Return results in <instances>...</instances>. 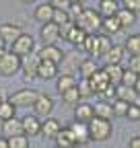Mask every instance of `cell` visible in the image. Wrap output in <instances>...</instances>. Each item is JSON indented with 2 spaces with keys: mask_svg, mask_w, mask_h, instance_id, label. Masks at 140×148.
Segmentation results:
<instances>
[{
  "mask_svg": "<svg viewBox=\"0 0 140 148\" xmlns=\"http://www.w3.org/2000/svg\"><path fill=\"white\" fill-rule=\"evenodd\" d=\"M76 27H80L86 35H97V31L101 29L103 23V16L97 12V8H84L82 14L76 18Z\"/></svg>",
  "mask_w": 140,
  "mask_h": 148,
  "instance_id": "1",
  "label": "cell"
},
{
  "mask_svg": "<svg viewBox=\"0 0 140 148\" xmlns=\"http://www.w3.org/2000/svg\"><path fill=\"white\" fill-rule=\"evenodd\" d=\"M89 136L91 140L95 142H105L111 138V132H113V125H111V119H101V117H93L89 123Z\"/></svg>",
  "mask_w": 140,
  "mask_h": 148,
  "instance_id": "2",
  "label": "cell"
},
{
  "mask_svg": "<svg viewBox=\"0 0 140 148\" xmlns=\"http://www.w3.org/2000/svg\"><path fill=\"white\" fill-rule=\"evenodd\" d=\"M21 64H23V58H19L16 53L6 49V53L2 56V60H0V74H2V76H14V74L21 70Z\"/></svg>",
  "mask_w": 140,
  "mask_h": 148,
  "instance_id": "3",
  "label": "cell"
},
{
  "mask_svg": "<svg viewBox=\"0 0 140 148\" xmlns=\"http://www.w3.org/2000/svg\"><path fill=\"white\" fill-rule=\"evenodd\" d=\"M37 97H39V92L33 90V88H19L16 92H12L8 97V101L19 109V107H33V103H35Z\"/></svg>",
  "mask_w": 140,
  "mask_h": 148,
  "instance_id": "4",
  "label": "cell"
},
{
  "mask_svg": "<svg viewBox=\"0 0 140 148\" xmlns=\"http://www.w3.org/2000/svg\"><path fill=\"white\" fill-rule=\"evenodd\" d=\"M10 51L16 53L19 58H25V56H31L35 51V39L29 35V33H23L19 39H16L12 45H10Z\"/></svg>",
  "mask_w": 140,
  "mask_h": 148,
  "instance_id": "5",
  "label": "cell"
},
{
  "mask_svg": "<svg viewBox=\"0 0 140 148\" xmlns=\"http://www.w3.org/2000/svg\"><path fill=\"white\" fill-rule=\"evenodd\" d=\"M37 58L43 62H51V64H62L64 62V51L58 45H43L41 49H37Z\"/></svg>",
  "mask_w": 140,
  "mask_h": 148,
  "instance_id": "6",
  "label": "cell"
},
{
  "mask_svg": "<svg viewBox=\"0 0 140 148\" xmlns=\"http://www.w3.org/2000/svg\"><path fill=\"white\" fill-rule=\"evenodd\" d=\"M39 37H41L43 45H56V43L62 39L60 27H58L56 23H45V25H41V29H39Z\"/></svg>",
  "mask_w": 140,
  "mask_h": 148,
  "instance_id": "7",
  "label": "cell"
},
{
  "mask_svg": "<svg viewBox=\"0 0 140 148\" xmlns=\"http://www.w3.org/2000/svg\"><path fill=\"white\" fill-rule=\"evenodd\" d=\"M111 47H113V43H111V37L103 35V33L95 35V43H93L91 58H105V56H107V51H109Z\"/></svg>",
  "mask_w": 140,
  "mask_h": 148,
  "instance_id": "8",
  "label": "cell"
},
{
  "mask_svg": "<svg viewBox=\"0 0 140 148\" xmlns=\"http://www.w3.org/2000/svg\"><path fill=\"white\" fill-rule=\"evenodd\" d=\"M51 109H54V99H51L49 95H45V92H39V97L35 99V103H33V111H35L37 115L49 117Z\"/></svg>",
  "mask_w": 140,
  "mask_h": 148,
  "instance_id": "9",
  "label": "cell"
},
{
  "mask_svg": "<svg viewBox=\"0 0 140 148\" xmlns=\"http://www.w3.org/2000/svg\"><path fill=\"white\" fill-rule=\"evenodd\" d=\"M21 35H23L21 27H16L14 23H2V25H0V37H2L4 43H10L12 45Z\"/></svg>",
  "mask_w": 140,
  "mask_h": 148,
  "instance_id": "10",
  "label": "cell"
},
{
  "mask_svg": "<svg viewBox=\"0 0 140 148\" xmlns=\"http://www.w3.org/2000/svg\"><path fill=\"white\" fill-rule=\"evenodd\" d=\"M23 123V134L29 138V136H39L41 134V121L37 115H25L21 119Z\"/></svg>",
  "mask_w": 140,
  "mask_h": 148,
  "instance_id": "11",
  "label": "cell"
},
{
  "mask_svg": "<svg viewBox=\"0 0 140 148\" xmlns=\"http://www.w3.org/2000/svg\"><path fill=\"white\" fill-rule=\"evenodd\" d=\"M89 82H91V88H93L95 95H101V92L111 84V82H109V78H107V74L103 72V68H99V70L93 74V76L89 78Z\"/></svg>",
  "mask_w": 140,
  "mask_h": 148,
  "instance_id": "12",
  "label": "cell"
},
{
  "mask_svg": "<svg viewBox=\"0 0 140 148\" xmlns=\"http://www.w3.org/2000/svg\"><path fill=\"white\" fill-rule=\"evenodd\" d=\"M95 117V109L91 103H78L74 107V121H80V123H89L91 119Z\"/></svg>",
  "mask_w": 140,
  "mask_h": 148,
  "instance_id": "13",
  "label": "cell"
},
{
  "mask_svg": "<svg viewBox=\"0 0 140 148\" xmlns=\"http://www.w3.org/2000/svg\"><path fill=\"white\" fill-rule=\"evenodd\" d=\"M54 12H56L54 6H51L49 2H43V4H39L37 8H35L33 18H35V21H39L41 25H45V23H51V21H54Z\"/></svg>",
  "mask_w": 140,
  "mask_h": 148,
  "instance_id": "14",
  "label": "cell"
},
{
  "mask_svg": "<svg viewBox=\"0 0 140 148\" xmlns=\"http://www.w3.org/2000/svg\"><path fill=\"white\" fill-rule=\"evenodd\" d=\"M37 64H39V58H33V53H31V56H25V58H23L21 72H23L25 80L37 78Z\"/></svg>",
  "mask_w": 140,
  "mask_h": 148,
  "instance_id": "15",
  "label": "cell"
},
{
  "mask_svg": "<svg viewBox=\"0 0 140 148\" xmlns=\"http://www.w3.org/2000/svg\"><path fill=\"white\" fill-rule=\"evenodd\" d=\"M54 140H56V146H58V148H74V146H76V140H74V136H72L70 125H68V127H62Z\"/></svg>",
  "mask_w": 140,
  "mask_h": 148,
  "instance_id": "16",
  "label": "cell"
},
{
  "mask_svg": "<svg viewBox=\"0 0 140 148\" xmlns=\"http://www.w3.org/2000/svg\"><path fill=\"white\" fill-rule=\"evenodd\" d=\"M60 130H62V125L56 117H45L41 121V136L43 138H56Z\"/></svg>",
  "mask_w": 140,
  "mask_h": 148,
  "instance_id": "17",
  "label": "cell"
},
{
  "mask_svg": "<svg viewBox=\"0 0 140 148\" xmlns=\"http://www.w3.org/2000/svg\"><path fill=\"white\" fill-rule=\"evenodd\" d=\"M56 76H58V66L51 64V62L39 60V64H37V78H41V80H51V78H56Z\"/></svg>",
  "mask_w": 140,
  "mask_h": 148,
  "instance_id": "18",
  "label": "cell"
},
{
  "mask_svg": "<svg viewBox=\"0 0 140 148\" xmlns=\"http://www.w3.org/2000/svg\"><path fill=\"white\" fill-rule=\"evenodd\" d=\"M124 66L121 64H107V66H103V72L107 74V78H109V82L113 84V86H117V84H121V76H124Z\"/></svg>",
  "mask_w": 140,
  "mask_h": 148,
  "instance_id": "19",
  "label": "cell"
},
{
  "mask_svg": "<svg viewBox=\"0 0 140 148\" xmlns=\"http://www.w3.org/2000/svg\"><path fill=\"white\" fill-rule=\"evenodd\" d=\"M70 130H72V136H74V140H76V144H89V142H91V136H89V127H86V123L74 121L72 125H70Z\"/></svg>",
  "mask_w": 140,
  "mask_h": 148,
  "instance_id": "20",
  "label": "cell"
},
{
  "mask_svg": "<svg viewBox=\"0 0 140 148\" xmlns=\"http://www.w3.org/2000/svg\"><path fill=\"white\" fill-rule=\"evenodd\" d=\"M115 99H119V101H126L128 105H132V103H136V99H138V92H136L132 86L117 84V86H115Z\"/></svg>",
  "mask_w": 140,
  "mask_h": 148,
  "instance_id": "21",
  "label": "cell"
},
{
  "mask_svg": "<svg viewBox=\"0 0 140 148\" xmlns=\"http://www.w3.org/2000/svg\"><path fill=\"white\" fill-rule=\"evenodd\" d=\"M119 10V2L117 0H99V6H97V12L107 18V16H115V12Z\"/></svg>",
  "mask_w": 140,
  "mask_h": 148,
  "instance_id": "22",
  "label": "cell"
},
{
  "mask_svg": "<svg viewBox=\"0 0 140 148\" xmlns=\"http://www.w3.org/2000/svg\"><path fill=\"white\" fill-rule=\"evenodd\" d=\"M2 132H4L6 138L21 136V134H23V123H21V119L12 117V119H8V121H2Z\"/></svg>",
  "mask_w": 140,
  "mask_h": 148,
  "instance_id": "23",
  "label": "cell"
},
{
  "mask_svg": "<svg viewBox=\"0 0 140 148\" xmlns=\"http://www.w3.org/2000/svg\"><path fill=\"white\" fill-rule=\"evenodd\" d=\"M97 70H99V66H97V62H95L93 58H84V60H80V64H78V72H80V76H82V78H86V80H89Z\"/></svg>",
  "mask_w": 140,
  "mask_h": 148,
  "instance_id": "24",
  "label": "cell"
},
{
  "mask_svg": "<svg viewBox=\"0 0 140 148\" xmlns=\"http://www.w3.org/2000/svg\"><path fill=\"white\" fill-rule=\"evenodd\" d=\"M78 82H76V78H74V74H60L58 76V82H56V90L60 92H66L68 88H74Z\"/></svg>",
  "mask_w": 140,
  "mask_h": 148,
  "instance_id": "25",
  "label": "cell"
},
{
  "mask_svg": "<svg viewBox=\"0 0 140 148\" xmlns=\"http://www.w3.org/2000/svg\"><path fill=\"white\" fill-rule=\"evenodd\" d=\"M93 109H95V117H101V119L113 117V105L109 101H99L97 105H93Z\"/></svg>",
  "mask_w": 140,
  "mask_h": 148,
  "instance_id": "26",
  "label": "cell"
},
{
  "mask_svg": "<svg viewBox=\"0 0 140 148\" xmlns=\"http://www.w3.org/2000/svg\"><path fill=\"white\" fill-rule=\"evenodd\" d=\"M101 29H103V35L111 37L113 33H119V31H121V25H119V21H117L115 16H107V18H103Z\"/></svg>",
  "mask_w": 140,
  "mask_h": 148,
  "instance_id": "27",
  "label": "cell"
},
{
  "mask_svg": "<svg viewBox=\"0 0 140 148\" xmlns=\"http://www.w3.org/2000/svg\"><path fill=\"white\" fill-rule=\"evenodd\" d=\"M124 56H126V49H124V45H113V47L107 51V56H105L103 60L107 62V64H121Z\"/></svg>",
  "mask_w": 140,
  "mask_h": 148,
  "instance_id": "28",
  "label": "cell"
},
{
  "mask_svg": "<svg viewBox=\"0 0 140 148\" xmlns=\"http://www.w3.org/2000/svg\"><path fill=\"white\" fill-rule=\"evenodd\" d=\"M12 117H16V107L8 99H2L0 101V121H8Z\"/></svg>",
  "mask_w": 140,
  "mask_h": 148,
  "instance_id": "29",
  "label": "cell"
},
{
  "mask_svg": "<svg viewBox=\"0 0 140 148\" xmlns=\"http://www.w3.org/2000/svg\"><path fill=\"white\" fill-rule=\"evenodd\" d=\"M124 49L130 56H140V35H128V39L124 43Z\"/></svg>",
  "mask_w": 140,
  "mask_h": 148,
  "instance_id": "30",
  "label": "cell"
},
{
  "mask_svg": "<svg viewBox=\"0 0 140 148\" xmlns=\"http://www.w3.org/2000/svg\"><path fill=\"white\" fill-rule=\"evenodd\" d=\"M115 18L119 21L121 29H124V27H130V25L136 21V14H134V12H130V10H126V8H119V10L115 12Z\"/></svg>",
  "mask_w": 140,
  "mask_h": 148,
  "instance_id": "31",
  "label": "cell"
},
{
  "mask_svg": "<svg viewBox=\"0 0 140 148\" xmlns=\"http://www.w3.org/2000/svg\"><path fill=\"white\" fill-rule=\"evenodd\" d=\"M62 101H64V105H78L82 99H80V92H78V88L74 86V88H68L66 92H62Z\"/></svg>",
  "mask_w": 140,
  "mask_h": 148,
  "instance_id": "32",
  "label": "cell"
},
{
  "mask_svg": "<svg viewBox=\"0 0 140 148\" xmlns=\"http://www.w3.org/2000/svg\"><path fill=\"white\" fill-rule=\"evenodd\" d=\"M6 140H8V148H29V138L25 134L12 136V138H6Z\"/></svg>",
  "mask_w": 140,
  "mask_h": 148,
  "instance_id": "33",
  "label": "cell"
},
{
  "mask_svg": "<svg viewBox=\"0 0 140 148\" xmlns=\"http://www.w3.org/2000/svg\"><path fill=\"white\" fill-rule=\"evenodd\" d=\"M76 88H78V92H80V99H89L91 95H95L93 88H91V82L86 80V78H82V80L76 84Z\"/></svg>",
  "mask_w": 140,
  "mask_h": 148,
  "instance_id": "34",
  "label": "cell"
},
{
  "mask_svg": "<svg viewBox=\"0 0 140 148\" xmlns=\"http://www.w3.org/2000/svg\"><path fill=\"white\" fill-rule=\"evenodd\" d=\"M113 105V115L115 117H126V113H128V103L126 101H119V99H115V103H111Z\"/></svg>",
  "mask_w": 140,
  "mask_h": 148,
  "instance_id": "35",
  "label": "cell"
},
{
  "mask_svg": "<svg viewBox=\"0 0 140 148\" xmlns=\"http://www.w3.org/2000/svg\"><path fill=\"white\" fill-rule=\"evenodd\" d=\"M70 21H72V18L68 16L66 10H56V12H54V21H51V23H56L58 27H62V25H66V23H70Z\"/></svg>",
  "mask_w": 140,
  "mask_h": 148,
  "instance_id": "36",
  "label": "cell"
},
{
  "mask_svg": "<svg viewBox=\"0 0 140 148\" xmlns=\"http://www.w3.org/2000/svg\"><path fill=\"white\" fill-rule=\"evenodd\" d=\"M136 80H138V74H134L132 70H124V76H121V84H126V86H132L134 88V84H136Z\"/></svg>",
  "mask_w": 140,
  "mask_h": 148,
  "instance_id": "37",
  "label": "cell"
},
{
  "mask_svg": "<svg viewBox=\"0 0 140 148\" xmlns=\"http://www.w3.org/2000/svg\"><path fill=\"white\" fill-rule=\"evenodd\" d=\"M82 10H84V4H80V2H72V4H70V8H68V16L72 18V21H76V18L82 14Z\"/></svg>",
  "mask_w": 140,
  "mask_h": 148,
  "instance_id": "38",
  "label": "cell"
},
{
  "mask_svg": "<svg viewBox=\"0 0 140 148\" xmlns=\"http://www.w3.org/2000/svg\"><path fill=\"white\" fill-rule=\"evenodd\" d=\"M121 8H126L134 14L140 12V0H121Z\"/></svg>",
  "mask_w": 140,
  "mask_h": 148,
  "instance_id": "39",
  "label": "cell"
},
{
  "mask_svg": "<svg viewBox=\"0 0 140 148\" xmlns=\"http://www.w3.org/2000/svg\"><path fill=\"white\" fill-rule=\"evenodd\" d=\"M126 117L132 119V121H140V105H138V103H132V105L128 107Z\"/></svg>",
  "mask_w": 140,
  "mask_h": 148,
  "instance_id": "40",
  "label": "cell"
},
{
  "mask_svg": "<svg viewBox=\"0 0 140 148\" xmlns=\"http://www.w3.org/2000/svg\"><path fill=\"white\" fill-rule=\"evenodd\" d=\"M49 4L54 6L56 10H66V12H68L70 4H72V0H49Z\"/></svg>",
  "mask_w": 140,
  "mask_h": 148,
  "instance_id": "41",
  "label": "cell"
},
{
  "mask_svg": "<svg viewBox=\"0 0 140 148\" xmlns=\"http://www.w3.org/2000/svg\"><path fill=\"white\" fill-rule=\"evenodd\" d=\"M128 70H132L134 74H138V76H140V56H130Z\"/></svg>",
  "mask_w": 140,
  "mask_h": 148,
  "instance_id": "42",
  "label": "cell"
},
{
  "mask_svg": "<svg viewBox=\"0 0 140 148\" xmlns=\"http://www.w3.org/2000/svg\"><path fill=\"white\" fill-rule=\"evenodd\" d=\"M93 43H95V35H86V39H84V43H82L80 47L91 56V51H93Z\"/></svg>",
  "mask_w": 140,
  "mask_h": 148,
  "instance_id": "43",
  "label": "cell"
},
{
  "mask_svg": "<svg viewBox=\"0 0 140 148\" xmlns=\"http://www.w3.org/2000/svg\"><path fill=\"white\" fill-rule=\"evenodd\" d=\"M99 97H107V99H109V97H115V86H113V84H109V86H107V88H105L101 95H99Z\"/></svg>",
  "mask_w": 140,
  "mask_h": 148,
  "instance_id": "44",
  "label": "cell"
},
{
  "mask_svg": "<svg viewBox=\"0 0 140 148\" xmlns=\"http://www.w3.org/2000/svg\"><path fill=\"white\" fill-rule=\"evenodd\" d=\"M128 148H140V136H134V138L128 142Z\"/></svg>",
  "mask_w": 140,
  "mask_h": 148,
  "instance_id": "45",
  "label": "cell"
},
{
  "mask_svg": "<svg viewBox=\"0 0 140 148\" xmlns=\"http://www.w3.org/2000/svg\"><path fill=\"white\" fill-rule=\"evenodd\" d=\"M0 148H8V140L6 138H0Z\"/></svg>",
  "mask_w": 140,
  "mask_h": 148,
  "instance_id": "46",
  "label": "cell"
},
{
  "mask_svg": "<svg viewBox=\"0 0 140 148\" xmlns=\"http://www.w3.org/2000/svg\"><path fill=\"white\" fill-rule=\"evenodd\" d=\"M134 90L138 92V97H140V76H138V80H136V84H134Z\"/></svg>",
  "mask_w": 140,
  "mask_h": 148,
  "instance_id": "47",
  "label": "cell"
},
{
  "mask_svg": "<svg viewBox=\"0 0 140 148\" xmlns=\"http://www.w3.org/2000/svg\"><path fill=\"white\" fill-rule=\"evenodd\" d=\"M4 53H6V49L2 47V49H0V60H2V56H4Z\"/></svg>",
  "mask_w": 140,
  "mask_h": 148,
  "instance_id": "48",
  "label": "cell"
},
{
  "mask_svg": "<svg viewBox=\"0 0 140 148\" xmlns=\"http://www.w3.org/2000/svg\"><path fill=\"white\" fill-rule=\"evenodd\" d=\"M4 47V41H2V37H0V49H2Z\"/></svg>",
  "mask_w": 140,
  "mask_h": 148,
  "instance_id": "49",
  "label": "cell"
},
{
  "mask_svg": "<svg viewBox=\"0 0 140 148\" xmlns=\"http://www.w3.org/2000/svg\"><path fill=\"white\" fill-rule=\"evenodd\" d=\"M72 2H80V4H84V2H86V0H72Z\"/></svg>",
  "mask_w": 140,
  "mask_h": 148,
  "instance_id": "50",
  "label": "cell"
},
{
  "mask_svg": "<svg viewBox=\"0 0 140 148\" xmlns=\"http://www.w3.org/2000/svg\"><path fill=\"white\" fill-rule=\"evenodd\" d=\"M23 2H25V4H31V2H35V0H23Z\"/></svg>",
  "mask_w": 140,
  "mask_h": 148,
  "instance_id": "51",
  "label": "cell"
},
{
  "mask_svg": "<svg viewBox=\"0 0 140 148\" xmlns=\"http://www.w3.org/2000/svg\"><path fill=\"white\" fill-rule=\"evenodd\" d=\"M0 101H2V97H0Z\"/></svg>",
  "mask_w": 140,
  "mask_h": 148,
  "instance_id": "52",
  "label": "cell"
},
{
  "mask_svg": "<svg viewBox=\"0 0 140 148\" xmlns=\"http://www.w3.org/2000/svg\"><path fill=\"white\" fill-rule=\"evenodd\" d=\"M54 148H58V146H54Z\"/></svg>",
  "mask_w": 140,
  "mask_h": 148,
  "instance_id": "53",
  "label": "cell"
}]
</instances>
